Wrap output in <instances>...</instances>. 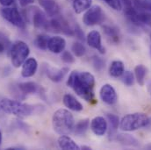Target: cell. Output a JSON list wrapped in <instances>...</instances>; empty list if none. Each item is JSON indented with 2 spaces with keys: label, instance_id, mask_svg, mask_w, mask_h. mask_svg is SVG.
Masks as SVG:
<instances>
[{
  "label": "cell",
  "instance_id": "cell-1",
  "mask_svg": "<svg viewBox=\"0 0 151 150\" xmlns=\"http://www.w3.org/2000/svg\"><path fill=\"white\" fill-rule=\"evenodd\" d=\"M95 77L87 71H72L67 80V85L73 89V90L81 98L90 103H95Z\"/></svg>",
  "mask_w": 151,
  "mask_h": 150
},
{
  "label": "cell",
  "instance_id": "cell-2",
  "mask_svg": "<svg viewBox=\"0 0 151 150\" xmlns=\"http://www.w3.org/2000/svg\"><path fill=\"white\" fill-rule=\"evenodd\" d=\"M52 126L55 132L60 135H68L73 132L75 121L72 113L66 109H58L52 117Z\"/></svg>",
  "mask_w": 151,
  "mask_h": 150
},
{
  "label": "cell",
  "instance_id": "cell-3",
  "mask_svg": "<svg viewBox=\"0 0 151 150\" xmlns=\"http://www.w3.org/2000/svg\"><path fill=\"white\" fill-rule=\"evenodd\" d=\"M0 110L8 114H13L18 118H27L32 115L35 111V106L22 103L18 100L1 98L0 99Z\"/></svg>",
  "mask_w": 151,
  "mask_h": 150
},
{
  "label": "cell",
  "instance_id": "cell-4",
  "mask_svg": "<svg viewBox=\"0 0 151 150\" xmlns=\"http://www.w3.org/2000/svg\"><path fill=\"white\" fill-rule=\"evenodd\" d=\"M151 125V118L142 113L127 114L119 121V128L124 132H133Z\"/></svg>",
  "mask_w": 151,
  "mask_h": 150
},
{
  "label": "cell",
  "instance_id": "cell-5",
  "mask_svg": "<svg viewBox=\"0 0 151 150\" xmlns=\"http://www.w3.org/2000/svg\"><path fill=\"white\" fill-rule=\"evenodd\" d=\"M10 53L12 66L15 68H19L27 59L30 54V48L26 42L19 40L12 45Z\"/></svg>",
  "mask_w": 151,
  "mask_h": 150
},
{
  "label": "cell",
  "instance_id": "cell-6",
  "mask_svg": "<svg viewBox=\"0 0 151 150\" xmlns=\"http://www.w3.org/2000/svg\"><path fill=\"white\" fill-rule=\"evenodd\" d=\"M46 30H49L57 34H63L68 36H74V30L71 28L68 20H66L63 17H53L47 22V26Z\"/></svg>",
  "mask_w": 151,
  "mask_h": 150
},
{
  "label": "cell",
  "instance_id": "cell-7",
  "mask_svg": "<svg viewBox=\"0 0 151 150\" xmlns=\"http://www.w3.org/2000/svg\"><path fill=\"white\" fill-rule=\"evenodd\" d=\"M105 14L99 5H92L85 11L83 16V22L87 27H93L103 22Z\"/></svg>",
  "mask_w": 151,
  "mask_h": 150
},
{
  "label": "cell",
  "instance_id": "cell-8",
  "mask_svg": "<svg viewBox=\"0 0 151 150\" xmlns=\"http://www.w3.org/2000/svg\"><path fill=\"white\" fill-rule=\"evenodd\" d=\"M1 15L6 21H8L14 27L20 29H25L26 22L17 8L9 6L4 7L1 10Z\"/></svg>",
  "mask_w": 151,
  "mask_h": 150
},
{
  "label": "cell",
  "instance_id": "cell-9",
  "mask_svg": "<svg viewBox=\"0 0 151 150\" xmlns=\"http://www.w3.org/2000/svg\"><path fill=\"white\" fill-rule=\"evenodd\" d=\"M27 15L26 18L32 21L35 28L46 30L48 20L45 11L39 9L37 6H32L27 10Z\"/></svg>",
  "mask_w": 151,
  "mask_h": 150
},
{
  "label": "cell",
  "instance_id": "cell-10",
  "mask_svg": "<svg viewBox=\"0 0 151 150\" xmlns=\"http://www.w3.org/2000/svg\"><path fill=\"white\" fill-rule=\"evenodd\" d=\"M99 96L101 100L107 105H114L118 101V96L115 89L111 84H104L99 91Z\"/></svg>",
  "mask_w": 151,
  "mask_h": 150
},
{
  "label": "cell",
  "instance_id": "cell-11",
  "mask_svg": "<svg viewBox=\"0 0 151 150\" xmlns=\"http://www.w3.org/2000/svg\"><path fill=\"white\" fill-rule=\"evenodd\" d=\"M108 128L107 121L102 116H97L91 121V129L97 136H103Z\"/></svg>",
  "mask_w": 151,
  "mask_h": 150
},
{
  "label": "cell",
  "instance_id": "cell-12",
  "mask_svg": "<svg viewBox=\"0 0 151 150\" xmlns=\"http://www.w3.org/2000/svg\"><path fill=\"white\" fill-rule=\"evenodd\" d=\"M38 2L47 17L53 18L59 15L61 7L55 0H38Z\"/></svg>",
  "mask_w": 151,
  "mask_h": 150
},
{
  "label": "cell",
  "instance_id": "cell-13",
  "mask_svg": "<svg viewBox=\"0 0 151 150\" xmlns=\"http://www.w3.org/2000/svg\"><path fill=\"white\" fill-rule=\"evenodd\" d=\"M86 41H87V44L91 47L98 50L101 54H105L106 51H105V48L102 46L101 34H100V33L99 31H97V30L91 31L88 34L87 37H86Z\"/></svg>",
  "mask_w": 151,
  "mask_h": 150
},
{
  "label": "cell",
  "instance_id": "cell-14",
  "mask_svg": "<svg viewBox=\"0 0 151 150\" xmlns=\"http://www.w3.org/2000/svg\"><path fill=\"white\" fill-rule=\"evenodd\" d=\"M66 47L65 39L61 36H54L49 38L47 43V49L54 54H61Z\"/></svg>",
  "mask_w": 151,
  "mask_h": 150
},
{
  "label": "cell",
  "instance_id": "cell-15",
  "mask_svg": "<svg viewBox=\"0 0 151 150\" xmlns=\"http://www.w3.org/2000/svg\"><path fill=\"white\" fill-rule=\"evenodd\" d=\"M38 69V62L35 58H27L22 64L21 75L23 77L28 78L35 75Z\"/></svg>",
  "mask_w": 151,
  "mask_h": 150
},
{
  "label": "cell",
  "instance_id": "cell-16",
  "mask_svg": "<svg viewBox=\"0 0 151 150\" xmlns=\"http://www.w3.org/2000/svg\"><path fill=\"white\" fill-rule=\"evenodd\" d=\"M69 71L68 68H63V69H55V68H52L50 66H46V70H45V73L47 76L55 83H59L61 82L65 75L67 74V72Z\"/></svg>",
  "mask_w": 151,
  "mask_h": 150
},
{
  "label": "cell",
  "instance_id": "cell-17",
  "mask_svg": "<svg viewBox=\"0 0 151 150\" xmlns=\"http://www.w3.org/2000/svg\"><path fill=\"white\" fill-rule=\"evenodd\" d=\"M63 105L71 111L81 112L83 109V105L74 96H72L70 94H65L63 96Z\"/></svg>",
  "mask_w": 151,
  "mask_h": 150
},
{
  "label": "cell",
  "instance_id": "cell-18",
  "mask_svg": "<svg viewBox=\"0 0 151 150\" xmlns=\"http://www.w3.org/2000/svg\"><path fill=\"white\" fill-rule=\"evenodd\" d=\"M58 146L60 149L64 150H78L80 147L68 135H61L58 138Z\"/></svg>",
  "mask_w": 151,
  "mask_h": 150
},
{
  "label": "cell",
  "instance_id": "cell-19",
  "mask_svg": "<svg viewBox=\"0 0 151 150\" xmlns=\"http://www.w3.org/2000/svg\"><path fill=\"white\" fill-rule=\"evenodd\" d=\"M19 90H20L21 94L24 95H29V94H35L40 91V88L37 83L34 82H24L20 83L19 85Z\"/></svg>",
  "mask_w": 151,
  "mask_h": 150
},
{
  "label": "cell",
  "instance_id": "cell-20",
  "mask_svg": "<svg viewBox=\"0 0 151 150\" xmlns=\"http://www.w3.org/2000/svg\"><path fill=\"white\" fill-rule=\"evenodd\" d=\"M116 140L119 141L121 144L130 147H138L139 146V141L133 137L130 134L127 133H120L116 136Z\"/></svg>",
  "mask_w": 151,
  "mask_h": 150
},
{
  "label": "cell",
  "instance_id": "cell-21",
  "mask_svg": "<svg viewBox=\"0 0 151 150\" xmlns=\"http://www.w3.org/2000/svg\"><path fill=\"white\" fill-rule=\"evenodd\" d=\"M92 4V0H73L72 6L76 14H80L87 11Z\"/></svg>",
  "mask_w": 151,
  "mask_h": 150
},
{
  "label": "cell",
  "instance_id": "cell-22",
  "mask_svg": "<svg viewBox=\"0 0 151 150\" xmlns=\"http://www.w3.org/2000/svg\"><path fill=\"white\" fill-rule=\"evenodd\" d=\"M124 71H125L124 63L121 61L116 60V61H113L111 63V66L109 69V74L111 76L118 78L122 75Z\"/></svg>",
  "mask_w": 151,
  "mask_h": 150
},
{
  "label": "cell",
  "instance_id": "cell-23",
  "mask_svg": "<svg viewBox=\"0 0 151 150\" xmlns=\"http://www.w3.org/2000/svg\"><path fill=\"white\" fill-rule=\"evenodd\" d=\"M89 127H90V119L89 118H83V119L79 120L76 124V126H74L73 132L75 133L76 135L82 136L87 132Z\"/></svg>",
  "mask_w": 151,
  "mask_h": 150
},
{
  "label": "cell",
  "instance_id": "cell-24",
  "mask_svg": "<svg viewBox=\"0 0 151 150\" xmlns=\"http://www.w3.org/2000/svg\"><path fill=\"white\" fill-rule=\"evenodd\" d=\"M104 33L107 36V38L113 42V43H118L119 40V29L113 26H104L103 27Z\"/></svg>",
  "mask_w": 151,
  "mask_h": 150
},
{
  "label": "cell",
  "instance_id": "cell-25",
  "mask_svg": "<svg viewBox=\"0 0 151 150\" xmlns=\"http://www.w3.org/2000/svg\"><path fill=\"white\" fill-rule=\"evenodd\" d=\"M106 118H107V120L109 121V126H110L109 135H110V138L113 140V136L116 135L115 132L117 131L118 127L119 126V118L118 116H116L114 114H111V113L106 114Z\"/></svg>",
  "mask_w": 151,
  "mask_h": 150
},
{
  "label": "cell",
  "instance_id": "cell-26",
  "mask_svg": "<svg viewBox=\"0 0 151 150\" xmlns=\"http://www.w3.org/2000/svg\"><path fill=\"white\" fill-rule=\"evenodd\" d=\"M147 75V68L142 65L139 64L134 68V75L137 83L143 86L145 83V76Z\"/></svg>",
  "mask_w": 151,
  "mask_h": 150
},
{
  "label": "cell",
  "instance_id": "cell-27",
  "mask_svg": "<svg viewBox=\"0 0 151 150\" xmlns=\"http://www.w3.org/2000/svg\"><path fill=\"white\" fill-rule=\"evenodd\" d=\"M133 5L137 10L151 11V0H133Z\"/></svg>",
  "mask_w": 151,
  "mask_h": 150
},
{
  "label": "cell",
  "instance_id": "cell-28",
  "mask_svg": "<svg viewBox=\"0 0 151 150\" xmlns=\"http://www.w3.org/2000/svg\"><path fill=\"white\" fill-rule=\"evenodd\" d=\"M49 40V36L46 34H40L35 39V45L39 49L47 50V43Z\"/></svg>",
  "mask_w": 151,
  "mask_h": 150
},
{
  "label": "cell",
  "instance_id": "cell-29",
  "mask_svg": "<svg viewBox=\"0 0 151 150\" xmlns=\"http://www.w3.org/2000/svg\"><path fill=\"white\" fill-rule=\"evenodd\" d=\"M71 50L76 57H83L86 54V48L82 42L76 41L72 44Z\"/></svg>",
  "mask_w": 151,
  "mask_h": 150
},
{
  "label": "cell",
  "instance_id": "cell-30",
  "mask_svg": "<svg viewBox=\"0 0 151 150\" xmlns=\"http://www.w3.org/2000/svg\"><path fill=\"white\" fill-rule=\"evenodd\" d=\"M12 47V45L9 38L5 35L4 33L0 31V53L4 52L5 50H9V48Z\"/></svg>",
  "mask_w": 151,
  "mask_h": 150
},
{
  "label": "cell",
  "instance_id": "cell-31",
  "mask_svg": "<svg viewBox=\"0 0 151 150\" xmlns=\"http://www.w3.org/2000/svg\"><path fill=\"white\" fill-rule=\"evenodd\" d=\"M122 82L127 86H132L134 83V75L131 71H124L122 74Z\"/></svg>",
  "mask_w": 151,
  "mask_h": 150
},
{
  "label": "cell",
  "instance_id": "cell-32",
  "mask_svg": "<svg viewBox=\"0 0 151 150\" xmlns=\"http://www.w3.org/2000/svg\"><path fill=\"white\" fill-rule=\"evenodd\" d=\"M61 59H62V61L63 62H65V63H73L74 62H75V57H74V55L70 53V52H69V51H67V50H63V52H62V55H61Z\"/></svg>",
  "mask_w": 151,
  "mask_h": 150
},
{
  "label": "cell",
  "instance_id": "cell-33",
  "mask_svg": "<svg viewBox=\"0 0 151 150\" xmlns=\"http://www.w3.org/2000/svg\"><path fill=\"white\" fill-rule=\"evenodd\" d=\"M91 62H92V64H93L95 70H98V71H100L105 68V62L100 57L94 56V57H92Z\"/></svg>",
  "mask_w": 151,
  "mask_h": 150
},
{
  "label": "cell",
  "instance_id": "cell-34",
  "mask_svg": "<svg viewBox=\"0 0 151 150\" xmlns=\"http://www.w3.org/2000/svg\"><path fill=\"white\" fill-rule=\"evenodd\" d=\"M104 1L115 11H120L122 9L121 0H104Z\"/></svg>",
  "mask_w": 151,
  "mask_h": 150
},
{
  "label": "cell",
  "instance_id": "cell-35",
  "mask_svg": "<svg viewBox=\"0 0 151 150\" xmlns=\"http://www.w3.org/2000/svg\"><path fill=\"white\" fill-rule=\"evenodd\" d=\"M74 35H75L76 37L79 40H81V41H84V40L86 39V38L84 36V34H83V30L81 29V27H80L78 25H76L75 27V29H74Z\"/></svg>",
  "mask_w": 151,
  "mask_h": 150
},
{
  "label": "cell",
  "instance_id": "cell-36",
  "mask_svg": "<svg viewBox=\"0 0 151 150\" xmlns=\"http://www.w3.org/2000/svg\"><path fill=\"white\" fill-rule=\"evenodd\" d=\"M35 2V0H19V4L22 7H27L29 4H33Z\"/></svg>",
  "mask_w": 151,
  "mask_h": 150
},
{
  "label": "cell",
  "instance_id": "cell-37",
  "mask_svg": "<svg viewBox=\"0 0 151 150\" xmlns=\"http://www.w3.org/2000/svg\"><path fill=\"white\" fill-rule=\"evenodd\" d=\"M14 0H0V4L4 6V7H8L10 5H12L13 4Z\"/></svg>",
  "mask_w": 151,
  "mask_h": 150
},
{
  "label": "cell",
  "instance_id": "cell-38",
  "mask_svg": "<svg viewBox=\"0 0 151 150\" xmlns=\"http://www.w3.org/2000/svg\"><path fill=\"white\" fill-rule=\"evenodd\" d=\"M80 149H91L90 147H86V146H82Z\"/></svg>",
  "mask_w": 151,
  "mask_h": 150
},
{
  "label": "cell",
  "instance_id": "cell-39",
  "mask_svg": "<svg viewBox=\"0 0 151 150\" xmlns=\"http://www.w3.org/2000/svg\"><path fill=\"white\" fill-rule=\"evenodd\" d=\"M2 133H1V131H0V145H1V143H2Z\"/></svg>",
  "mask_w": 151,
  "mask_h": 150
},
{
  "label": "cell",
  "instance_id": "cell-40",
  "mask_svg": "<svg viewBox=\"0 0 151 150\" xmlns=\"http://www.w3.org/2000/svg\"><path fill=\"white\" fill-rule=\"evenodd\" d=\"M146 148H147V149H151V144L148 145V146H146Z\"/></svg>",
  "mask_w": 151,
  "mask_h": 150
},
{
  "label": "cell",
  "instance_id": "cell-41",
  "mask_svg": "<svg viewBox=\"0 0 151 150\" xmlns=\"http://www.w3.org/2000/svg\"><path fill=\"white\" fill-rule=\"evenodd\" d=\"M150 53H151V47H150Z\"/></svg>",
  "mask_w": 151,
  "mask_h": 150
}]
</instances>
